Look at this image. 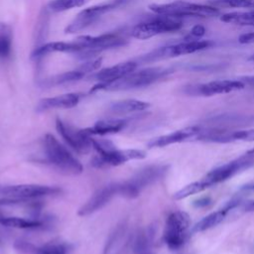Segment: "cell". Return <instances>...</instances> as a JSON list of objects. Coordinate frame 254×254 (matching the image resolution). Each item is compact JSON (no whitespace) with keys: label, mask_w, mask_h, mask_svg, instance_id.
<instances>
[{"label":"cell","mask_w":254,"mask_h":254,"mask_svg":"<svg viewBox=\"0 0 254 254\" xmlns=\"http://www.w3.org/2000/svg\"><path fill=\"white\" fill-rule=\"evenodd\" d=\"M173 72L172 68H166L162 66L147 67L138 71H132L129 74L123 76L110 83L99 82L95 84L90 92H95L97 90H127L133 88H140L148 86L155 81L165 77L169 73Z\"/></svg>","instance_id":"1"},{"label":"cell","mask_w":254,"mask_h":254,"mask_svg":"<svg viewBox=\"0 0 254 254\" xmlns=\"http://www.w3.org/2000/svg\"><path fill=\"white\" fill-rule=\"evenodd\" d=\"M44 149L48 162L62 173L72 176L82 173L81 163L52 134L45 135Z\"/></svg>","instance_id":"2"},{"label":"cell","mask_w":254,"mask_h":254,"mask_svg":"<svg viewBox=\"0 0 254 254\" xmlns=\"http://www.w3.org/2000/svg\"><path fill=\"white\" fill-rule=\"evenodd\" d=\"M149 9L158 15L181 18L185 16L191 17H209L216 16L220 12L218 8L210 5H202L197 3L178 0L164 4H151Z\"/></svg>","instance_id":"3"},{"label":"cell","mask_w":254,"mask_h":254,"mask_svg":"<svg viewBox=\"0 0 254 254\" xmlns=\"http://www.w3.org/2000/svg\"><path fill=\"white\" fill-rule=\"evenodd\" d=\"M74 41L79 47V51L75 55L81 60L94 57L103 50L118 48L128 43L125 37L117 33H108L100 36H81Z\"/></svg>","instance_id":"4"},{"label":"cell","mask_w":254,"mask_h":254,"mask_svg":"<svg viewBox=\"0 0 254 254\" xmlns=\"http://www.w3.org/2000/svg\"><path fill=\"white\" fill-rule=\"evenodd\" d=\"M166 165H153L144 168L130 180L119 183V195L134 198L138 196L143 189L162 179L168 172Z\"/></svg>","instance_id":"5"},{"label":"cell","mask_w":254,"mask_h":254,"mask_svg":"<svg viewBox=\"0 0 254 254\" xmlns=\"http://www.w3.org/2000/svg\"><path fill=\"white\" fill-rule=\"evenodd\" d=\"M182 27L183 21L180 18L160 15L157 18L144 21L134 26L131 31V36L139 40H146L160 34L179 31Z\"/></svg>","instance_id":"6"},{"label":"cell","mask_w":254,"mask_h":254,"mask_svg":"<svg viewBox=\"0 0 254 254\" xmlns=\"http://www.w3.org/2000/svg\"><path fill=\"white\" fill-rule=\"evenodd\" d=\"M190 227V216L185 211H174L166 220L164 241L171 250L180 249L186 242L187 230Z\"/></svg>","instance_id":"7"},{"label":"cell","mask_w":254,"mask_h":254,"mask_svg":"<svg viewBox=\"0 0 254 254\" xmlns=\"http://www.w3.org/2000/svg\"><path fill=\"white\" fill-rule=\"evenodd\" d=\"M130 0H112L108 3H103L86 8L76 15L73 21L68 26H66L64 31L65 33H76L78 31H81L96 22L105 13L124 6Z\"/></svg>","instance_id":"8"},{"label":"cell","mask_w":254,"mask_h":254,"mask_svg":"<svg viewBox=\"0 0 254 254\" xmlns=\"http://www.w3.org/2000/svg\"><path fill=\"white\" fill-rule=\"evenodd\" d=\"M62 189L59 187H51L44 185L25 184V185H12L0 186V196L4 198H21V199H34L47 195L59 194Z\"/></svg>","instance_id":"9"},{"label":"cell","mask_w":254,"mask_h":254,"mask_svg":"<svg viewBox=\"0 0 254 254\" xmlns=\"http://www.w3.org/2000/svg\"><path fill=\"white\" fill-rule=\"evenodd\" d=\"M56 128L66 144L77 153L85 154L92 148L91 136L84 129H76L60 118L56 120Z\"/></svg>","instance_id":"10"},{"label":"cell","mask_w":254,"mask_h":254,"mask_svg":"<svg viewBox=\"0 0 254 254\" xmlns=\"http://www.w3.org/2000/svg\"><path fill=\"white\" fill-rule=\"evenodd\" d=\"M252 165H254V154H248L230 161L214 170L210 171L204 178L213 186L218 183L224 182L234 175L247 170Z\"/></svg>","instance_id":"11"},{"label":"cell","mask_w":254,"mask_h":254,"mask_svg":"<svg viewBox=\"0 0 254 254\" xmlns=\"http://www.w3.org/2000/svg\"><path fill=\"white\" fill-rule=\"evenodd\" d=\"M115 195H119V183H112L97 190L78 209L79 216L89 215L105 206Z\"/></svg>","instance_id":"12"},{"label":"cell","mask_w":254,"mask_h":254,"mask_svg":"<svg viewBox=\"0 0 254 254\" xmlns=\"http://www.w3.org/2000/svg\"><path fill=\"white\" fill-rule=\"evenodd\" d=\"M146 158V152L138 149H115L104 155H97L92 159V166L103 168L108 166H119L130 160H142Z\"/></svg>","instance_id":"13"},{"label":"cell","mask_w":254,"mask_h":254,"mask_svg":"<svg viewBox=\"0 0 254 254\" xmlns=\"http://www.w3.org/2000/svg\"><path fill=\"white\" fill-rule=\"evenodd\" d=\"M245 84L241 80H230V79H221L213 80L206 83L198 84L195 86H190V93L200 94L203 96H212L216 94L229 93L232 91L240 90L244 88Z\"/></svg>","instance_id":"14"},{"label":"cell","mask_w":254,"mask_h":254,"mask_svg":"<svg viewBox=\"0 0 254 254\" xmlns=\"http://www.w3.org/2000/svg\"><path fill=\"white\" fill-rule=\"evenodd\" d=\"M199 131H200V127L198 126L186 127V128L174 131L170 134L156 137L152 139L147 146L149 148H162L172 144L181 143L190 139H195Z\"/></svg>","instance_id":"15"},{"label":"cell","mask_w":254,"mask_h":254,"mask_svg":"<svg viewBox=\"0 0 254 254\" xmlns=\"http://www.w3.org/2000/svg\"><path fill=\"white\" fill-rule=\"evenodd\" d=\"M205 124L213 128L244 127L254 125V115L246 114H220L205 120Z\"/></svg>","instance_id":"16"},{"label":"cell","mask_w":254,"mask_h":254,"mask_svg":"<svg viewBox=\"0 0 254 254\" xmlns=\"http://www.w3.org/2000/svg\"><path fill=\"white\" fill-rule=\"evenodd\" d=\"M80 99L79 93H65L54 97L43 98L39 101L36 110L39 112L55 109V108H72L74 107Z\"/></svg>","instance_id":"17"},{"label":"cell","mask_w":254,"mask_h":254,"mask_svg":"<svg viewBox=\"0 0 254 254\" xmlns=\"http://www.w3.org/2000/svg\"><path fill=\"white\" fill-rule=\"evenodd\" d=\"M137 65L138 64L134 61L120 63L116 65H113L98 71L96 74H94V78L99 82L110 83L134 71Z\"/></svg>","instance_id":"18"},{"label":"cell","mask_w":254,"mask_h":254,"mask_svg":"<svg viewBox=\"0 0 254 254\" xmlns=\"http://www.w3.org/2000/svg\"><path fill=\"white\" fill-rule=\"evenodd\" d=\"M127 119H104L97 121L92 127L85 128L84 131L88 135H106V134H114L125 128L127 125Z\"/></svg>","instance_id":"19"},{"label":"cell","mask_w":254,"mask_h":254,"mask_svg":"<svg viewBox=\"0 0 254 254\" xmlns=\"http://www.w3.org/2000/svg\"><path fill=\"white\" fill-rule=\"evenodd\" d=\"M79 51V47L73 42H52V43H47L44 44L34 50L32 53V58L33 59H40L50 53H55V52H65V53H72L75 54Z\"/></svg>","instance_id":"20"},{"label":"cell","mask_w":254,"mask_h":254,"mask_svg":"<svg viewBox=\"0 0 254 254\" xmlns=\"http://www.w3.org/2000/svg\"><path fill=\"white\" fill-rule=\"evenodd\" d=\"M233 206V202H230L227 206H225L222 209L216 210L214 212H211L201 218L199 221H197L190 229L191 233H197V232H202L207 229H210L216 225H218L226 216V213L228 210Z\"/></svg>","instance_id":"21"},{"label":"cell","mask_w":254,"mask_h":254,"mask_svg":"<svg viewBox=\"0 0 254 254\" xmlns=\"http://www.w3.org/2000/svg\"><path fill=\"white\" fill-rule=\"evenodd\" d=\"M150 107V103L137 99H125L112 103L109 107V111L112 114L124 115L132 112H140Z\"/></svg>","instance_id":"22"},{"label":"cell","mask_w":254,"mask_h":254,"mask_svg":"<svg viewBox=\"0 0 254 254\" xmlns=\"http://www.w3.org/2000/svg\"><path fill=\"white\" fill-rule=\"evenodd\" d=\"M211 46H213V42L208 41V40H204V41L186 40L183 43L171 45V49H172L173 58H175V57H179V56L192 54V53L204 50V49H208Z\"/></svg>","instance_id":"23"},{"label":"cell","mask_w":254,"mask_h":254,"mask_svg":"<svg viewBox=\"0 0 254 254\" xmlns=\"http://www.w3.org/2000/svg\"><path fill=\"white\" fill-rule=\"evenodd\" d=\"M0 224L6 227L19 229H34L43 225V222L34 217H20V216H0Z\"/></svg>","instance_id":"24"},{"label":"cell","mask_w":254,"mask_h":254,"mask_svg":"<svg viewBox=\"0 0 254 254\" xmlns=\"http://www.w3.org/2000/svg\"><path fill=\"white\" fill-rule=\"evenodd\" d=\"M84 72L81 71L80 69H75V70H70V71H65L57 75H54L52 77L46 78L42 81V86H55L59 84H63L65 82H70L74 80H78L84 76Z\"/></svg>","instance_id":"25"},{"label":"cell","mask_w":254,"mask_h":254,"mask_svg":"<svg viewBox=\"0 0 254 254\" xmlns=\"http://www.w3.org/2000/svg\"><path fill=\"white\" fill-rule=\"evenodd\" d=\"M212 187V185L205 179V178H202L201 180L197 181V182H193L191 184H189L185 187H183L181 190H179L178 191H176L174 193V198L179 200V199H183V198H186L190 195H192V194H195V193H198L208 188Z\"/></svg>","instance_id":"26"},{"label":"cell","mask_w":254,"mask_h":254,"mask_svg":"<svg viewBox=\"0 0 254 254\" xmlns=\"http://www.w3.org/2000/svg\"><path fill=\"white\" fill-rule=\"evenodd\" d=\"M220 20L225 23L241 26H254V10L246 12H231L224 14Z\"/></svg>","instance_id":"27"},{"label":"cell","mask_w":254,"mask_h":254,"mask_svg":"<svg viewBox=\"0 0 254 254\" xmlns=\"http://www.w3.org/2000/svg\"><path fill=\"white\" fill-rule=\"evenodd\" d=\"M133 250L135 254H153L152 239L148 231H141L135 238Z\"/></svg>","instance_id":"28"},{"label":"cell","mask_w":254,"mask_h":254,"mask_svg":"<svg viewBox=\"0 0 254 254\" xmlns=\"http://www.w3.org/2000/svg\"><path fill=\"white\" fill-rule=\"evenodd\" d=\"M12 48V30L7 24L0 23V58L10 55Z\"/></svg>","instance_id":"29"},{"label":"cell","mask_w":254,"mask_h":254,"mask_svg":"<svg viewBox=\"0 0 254 254\" xmlns=\"http://www.w3.org/2000/svg\"><path fill=\"white\" fill-rule=\"evenodd\" d=\"M89 0H52L48 8L53 12H63L75 7H81Z\"/></svg>","instance_id":"30"},{"label":"cell","mask_w":254,"mask_h":254,"mask_svg":"<svg viewBox=\"0 0 254 254\" xmlns=\"http://www.w3.org/2000/svg\"><path fill=\"white\" fill-rule=\"evenodd\" d=\"M207 5L216 8H248L254 7V0H208Z\"/></svg>","instance_id":"31"},{"label":"cell","mask_w":254,"mask_h":254,"mask_svg":"<svg viewBox=\"0 0 254 254\" xmlns=\"http://www.w3.org/2000/svg\"><path fill=\"white\" fill-rule=\"evenodd\" d=\"M66 253H67L66 246L60 242H50L35 250V254H66Z\"/></svg>","instance_id":"32"},{"label":"cell","mask_w":254,"mask_h":254,"mask_svg":"<svg viewBox=\"0 0 254 254\" xmlns=\"http://www.w3.org/2000/svg\"><path fill=\"white\" fill-rule=\"evenodd\" d=\"M101 62H102V59H96V60H92L90 62H87L85 64H83L78 69H80L81 71H83L84 73H87V72H91L93 70H96L99 68L100 64H101Z\"/></svg>","instance_id":"33"},{"label":"cell","mask_w":254,"mask_h":254,"mask_svg":"<svg viewBox=\"0 0 254 254\" xmlns=\"http://www.w3.org/2000/svg\"><path fill=\"white\" fill-rule=\"evenodd\" d=\"M204 34H205V28H204L203 26H201V25H196V26H194V27L191 29V31H190L189 37L199 38V37L203 36ZM189 37H188V38H189Z\"/></svg>","instance_id":"34"},{"label":"cell","mask_w":254,"mask_h":254,"mask_svg":"<svg viewBox=\"0 0 254 254\" xmlns=\"http://www.w3.org/2000/svg\"><path fill=\"white\" fill-rule=\"evenodd\" d=\"M238 41L240 44H254V32L242 34Z\"/></svg>","instance_id":"35"},{"label":"cell","mask_w":254,"mask_h":254,"mask_svg":"<svg viewBox=\"0 0 254 254\" xmlns=\"http://www.w3.org/2000/svg\"><path fill=\"white\" fill-rule=\"evenodd\" d=\"M210 203V198L209 197H201L197 200H195L193 202V205L195 207H202V206H206Z\"/></svg>","instance_id":"36"},{"label":"cell","mask_w":254,"mask_h":254,"mask_svg":"<svg viewBox=\"0 0 254 254\" xmlns=\"http://www.w3.org/2000/svg\"><path fill=\"white\" fill-rule=\"evenodd\" d=\"M244 84L250 85L252 87H254V75H246V76H242L240 77V79Z\"/></svg>","instance_id":"37"},{"label":"cell","mask_w":254,"mask_h":254,"mask_svg":"<svg viewBox=\"0 0 254 254\" xmlns=\"http://www.w3.org/2000/svg\"><path fill=\"white\" fill-rule=\"evenodd\" d=\"M243 210L246 212H252L254 211V199L248 200L243 205Z\"/></svg>","instance_id":"38"},{"label":"cell","mask_w":254,"mask_h":254,"mask_svg":"<svg viewBox=\"0 0 254 254\" xmlns=\"http://www.w3.org/2000/svg\"><path fill=\"white\" fill-rule=\"evenodd\" d=\"M246 189H247V190H254V184H252V185H248V186L246 187Z\"/></svg>","instance_id":"39"},{"label":"cell","mask_w":254,"mask_h":254,"mask_svg":"<svg viewBox=\"0 0 254 254\" xmlns=\"http://www.w3.org/2000/svg\"><path fill=\"white\" fill-rule=\"evenodd\" d=\"M248 61H252V62H254V54H253V55H251V56L248 58Z\"/></svg>","instance_id":"40"},{"label":"cell","mask_w":254,"mask_h":254,"mask_svg":"<svg viewBox=\"0 0 254 254\" xmlns=\"http://www.w3.org/2000/svg\"><path fill=\"white\" fill-rule=\"evenodd\" d=\"M247 153H248V154H254V148L251 149V150H249Z\"/></svg>","instance_id":"41"}]
</instances>
